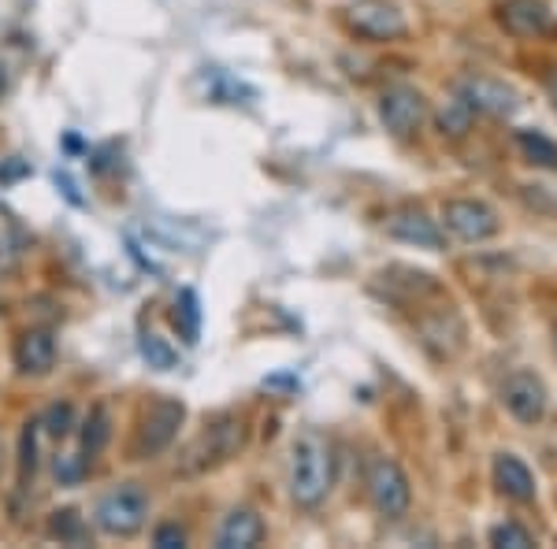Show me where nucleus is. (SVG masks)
Listing matches in <instances>:
<instances>
[{
	"mask_svg": "<svg viewBox=\"0 0 557 549\" xmlns=\"http://www.w3.org/2000/svg\"><path fill=\"white\" fill-rule=\"evenodd\" d=\"M335 479V457L331 446L320 431H305L298 442L290 446V467H286V486H290V498L301 509H317L331 490Z\"/></svg>",
	"mask_w": 557,
	"mask_h": 549,
	"instance_id": "f257e3e1",
	"label": "nucleus"
},
{
	"mask_svg": "<svg viewBox=\"0 0 557 549\" xmlns=\"http://www.w3.org/2000/svg\"><path fill=\"white\" fill-rule=\"evenodd\" d=\"M149 516V494L141 490V486H115V490H108L101 501H97V527L104 531V535H115V538H127L134 535L141 524H146Z\"/></svg>",
	"mask_w": 557,
	"mask_h": 549,
	"instance_id": "f03ea898",
	"label": "nucleus"
},
{
	"mask_svg": "<svg viewBox=\"0 0 557 549\" xmlns=\"http://www.w3.org/2000/svg\"><path fill=\"white\" fill-rule=\"evenodd\" d=\"M368 498H372V506L383 520L406 516L412 490H409V475L401 472L398 461H391V457H372V464H368Z\"/></svg>",
	"mask_w": 557,
	"mask_h": 549,
	"instance_id": "7ed1b4c3",
	"label": "nucleus"
},
{
	"mask_svg": "<svg viewBox=\"0 0 557 549\" xmlns=\"http://www.w3.org/2000/svg\"><path fill=\"white\" fill-rule=\"evenodd\" d=\"M242 438H246V431H242L238 420L212 423V427L205 431V435L183 453V461H178V472H183V475H197V472H209V467L231 461V457H235L238 449H242Z\"/></svg>",
	"mask_w": 557,
	"mask_h": 549,
	"instance_id": "20e7f679",
	"label": "nucleus"
},
{
	"mask_svg": "<svg viewBox=\"0 0 557 549\" xmlns=\"http://www.w3.org/2000/svg\"><path fill=\"white\" fill-rule=\"evenodd\" d=\"M183 416H186L183 401H175V398L152 401L149 412H146V420H141V427H138V442H134V453H138L141 461H146V457L164 453V449L175 442Z\"/></svg>",
	"mask_w": 557,
	"mask_h": 549,
	"instance_id": "39448f33",
	"label": "nucleus"
},
{
	"mask_svg": "<svg viewBox=\"0 0 557 549\" xmlns=\"http://www.w3.org/2000/svg\"><path fill=\"white\" fill-rule=\"evenodd\" d=\"M380 120H383V127L394 134V138H409V134H417L420 127H424V120H428L424 93H420V89H412V86L383 89Z\"/></svg>",
	"mask_w": 557,
	"mask_h": 549,
	"instance_id": "423d86ee",
	"label": "nucleus"
},
{
	"mask_svg": "<svg viewBox=\"0 0 557 549\" xmlns=\"http://www.w3.org/2000/svg\"><path fill=\"white\" fill-rule=\"evenodd\" d=\"M446 230H454L461 241H487L498 234V212L487 201H475V197H454L443 204Z\"/></svg>",
	"mask_w": 557,
	"mask_h": 549,
	"instance_id": "0eeeda50",
	"label": "nucleus"
},
{
	"mask_svg": "<svg viewBox=\"0 0 557 549\" xmlns=\"http://www.w3.org/2000/svg\"><path fill=\"white\" fill-rule=\"evenodd\" d=\"M502 404L517 423L524 427H535L539 420L546 416V386L535 372H513L502 386Z\"/></svg>",
	"mask_w": 557,
	"mask_h": 549,
	"instance_id": "6e6552de",
	"label": "nucleus"
},
{
	"mask_svg": "<svg viewBox=\"0 0 557 549\" xmlns=\"http://www.w3.org/2000/svg\"><path fill=\"white\" fill-rule=\"evenodd\" d=\"M349 26H354L361 38L391 41L406 34V15H401L391 0H357V4L349 8Z\"/></svg>",
	"mask_w": 557,
	"mask_h": 549,
	"instance_id": "1a4fd4ad",
	"label": "nucleus"
},
{
	"mask_svg": "<svg viewBox=\"0 0 557 549\" xmlns=\"http://www.w3.org/2000/svg\"><path fill=\"white\" fill-rule=\"evenodd\" d=\"M457 97H465V101L472 104V112H487V115H513L520 108L517 89L487 75L461 78V83H457Z\"/></svg>",
	"mask_w": 557,
	"mask_h": 549,
	"instance_id": "9d476101",
	"label": "nucleus"
},
{
	"mask_svg": "<svg viewBox=\"0 0 557 549\" xmlns=\"http://www.w3.org/2000/svg\"><path fill=\"white\" fill-rule=\"evenodd\" d=\"M386 234L394 241H406V246H417V249H443V230H438L435 220H428L424 212H398L386 220Z\"/></svg>",
	"mask_w": 557,
	"mask_h": 549,
	"instance_id": "9b49d317",
	"label": "nucleus"
},
{
	"mask_svg": "<svg viewBox=\"0 0 557 549\" xmlns=\"http://www.w3.org/2000/svg\"><path fill=\"white\" fill-rule=\"evenodd\" d=\"M494 486H498V494H506L509 501H520V506L535 501V475L513 453L494 457Z\"/></svg>",
	"mask_w": 557,
	"mask_h": 549,
	"instance_id": "f8f14e48",
	"label": "nucleus"
},
{
	"mask_svg": "<svg viewBox=\"0 0 557 549\" xmlns=\"http://www.w3.org/2000/svg\"><path fill=\"white\" fill-rule=\"evenodd\" d=\"M498 15L502 26L509 34H517V38H535V34H543L550 26V8L543 0H506L498 8Z\"/></svg>",
	"mask_w": 557,
	"mask_h": 549,
	"instance_id": "ddd939ff",
	"label": "nucleus"
},
{
	"mask_svg": "<svg viewBox=\"0 0 557 549\" xmlns=\"http://www.w3.org/2000/svg\"><path fill=\"white\" fill-rule=\"evenodd\" d=\"M260 538H264V524L249 509H235L231 516H223L220 531H215V546L220 549H253Z\"/></svg>",
	"mask_w": 557,
	"mask_h": 549,
	"instance_id": "4468645a",
	"label": "nucleus"
},
{
	"mask_svg": "<svg viewBox=\"0 0 557 549\" xmlns=\"http://www.w3.org/2000/svg\"><path fill=\"white\" fill-rule=\"evenodd\" d=\"M57 360V338L49 330H26V335L15 341V364L26 375H45Z\"/></svg>",
	"mask_w": 557,
	"mask_h": 549,
	"instance_id": "2eb2a0df",
	"label": "nucleus"
},
{
	"mask_svg": "<svg viewBox=\"0 0 557 549\" xmlns=\"http://www.w3.org/2000/svg\"><path fill=\"white\" fill-rule=\"evenodd\" d=\"M83 427H86L83 431V461H94V457L108 446V438H112V416H108V404H94Z\"/></svg>",
	"mask_w": 557,
	"mask_h": 549,
	"instance_id": "dca6fc26",
	"label": "nucleus"
},
{
	"mask_svg": "<svg viewBox=\"0 0 557 549\" xmlns=\"http://www.w3.org/2000/svg\"><path fill=\"white\" fill-rule=\"evenodd\" d=\"M472 104L465 101V97H450V101L443 104V112H438V130L446 134V138H465V134L472 130Z\"/></svg>",
	"mask_w": 557,
	"mask_h": 549,
	"instance_id": "f3484780",
	"label": "nucleus"
},
{
	"mask_svg": "<svg viewBox=\"0 0 557 549\" xmlns=\"http://www.w3.org/2000/svg\"><path fill=\"white\" fill-rule=\"evenodd\" d=\"M517 146L535 167H557V141L539 130H517Z\"/></svg>",
	"mask_w": 557,
	"mask_h": 549,
	"instance_id": "a211bd4d",
	"label": "nucleus"
},
{
	"mask_svg": "<svg viewBox=\"0 0 557 549\" xmlns=\"http://www.w3.org/2000/svg\"><path fill=\"white\" fill-rule=\"evenodd\" d=\"M141 357H146L149 367H157V372H172V367L178 364V353L160 335L141 338Z\"/></svg>",
	"mask_w": 557,
	"mask_h": 549,
	"instance_id": "6ab92c4d",
	"label": "nucleus"
},
{
	"mask_svg": "<svg viewBox=\"0 0 557 549\" xmlns=\"http://www.w3.org/2000/svg\"><path fill=\"white\" fill-rule=\"evenodd\" d=\"M49 531L52 535L60 538V542H86V524H83V516L78 512H71V509H64V512H52V524H49Z\"/></svg>",
	"mask_w": 557,
	"mask_h": 549,
	"instance_id": "aec40b11",
	"label": "nucleus"
},
{
	"mask_svg": "<svg viewBox=\"0 0 557 549\" xmlns=\"http://www.w3.org/2000/svg\"><path fill=\"white\" fill-rule=\"evenodd\" d=\"M491 546H498V549H528V546H535V538H532V531H528V527H520V524H513V520H506V524L491 527Z\"/></svg>",
	"mask_w": 557,
	"mask_h": 549,
	"instance_id": "412c9836",
	"label": "nucleus"
},
{
	"mask_svg": "<svg viewBox=\"0 0 557 549\" xmlns=\"http://www.w3.org/2000/svg\"><path fill=\"white\" fill-rule=\"evenodd\" d=\"M38 427L41 420L26 423L23 438H20V475H23V486L26 479H34V467H38Z\"/></svg>",
	"mask_w": 557,
	"mask_h": 549,
	"instance_id": "4be33fe9",
	"label": "nucleus"
},
{
	"mask_svg": "<svg viewBox=\"0 0 557 549\" xmlns=\"http://www.w3.org/2000/svg\"><path fill=\"white\" fill-rule=\"evenodd\" d=\"M41 427L49 431V435H57V438L71 435V431H75V404H71V401H57L49 412H45Z\"/></svg>",
	"mask_w": 557,
	"mask_h": 549,
	"instance_id": "5701e85b",
	"label": "nucleus"
},
{
	"mask_svg": "<svg viewBox=\"0 0 557 549\" xmlns=\"http://www.w3.org/2000/svg\"><path fill=\"white\" fill-rule=\"evenodd\" d=\"M175 320H183V335L186 341H197V330H201V309H197V294L194 290H183L178 294V304H175Z\"/></svg>",
	"mask_w": 557,
	"mask_h": 549,
	"instance_id": "b1692460",
	"label": "nucleus"
},
{
	"mask_svg": "<svg viewBox=\"0 0 557 549\" xmlns=\"http://www.w3.org/2000/svg\"><path fill=\"white\" fill-rule=\"evenodd\" d=\"M152 546H160V549L186 546V531L178 527V524H164V527H157V535H152Z\"/></svg>",
	"mask_w": 557,
	"mask_h": 549,
	"instance_id": "393cba45",
	"label": "nucleus"
},
{
	"mask_svg": "<svg viewBox=\"0 0 557 549\" xmlns=\"http://www.w3.org/2000/svg\"><path fill=\"white\" fill-rule=\"evenodd\" d=\"M57 475H60V479H64V483H75L78 475H83V467H78V464H71L67 457H64V461H57Z\"/></svg>",
	"mask_w": 557,
	"mask_h": 549,
	"instance_id": "a878e982",
	"label": "nucleus"
},
{
	"mask_svg": "<svg viewBox=\"0 0 557 549\" xmlns=\"http://www.w3.org/2000/svg\"><path fill=\"white\" fill-rule=\"evenodd\" d=\"M550 101H554V108H557V75L550 78Z\"/></svg>",
	"mask_w": 557,
	"mask_h": 549,
	"instance_id": "bb28decb",
	"label": "nucleus"
},
{
	"mask_svg": "<svg viewBox=\"0 0 557 549\" xmlns=\"http://www.w3.org/2000/svg\"><path fill=\"white\" fill-rule=\"evenodd\" d=\"M0 457H4V453H0Z\"/></svg>",
	"mask_w": 557,
	"mask_h": 549,
	"instance_id": "cd10ccee",
	"label": "nucleus"
}]
</instances>
